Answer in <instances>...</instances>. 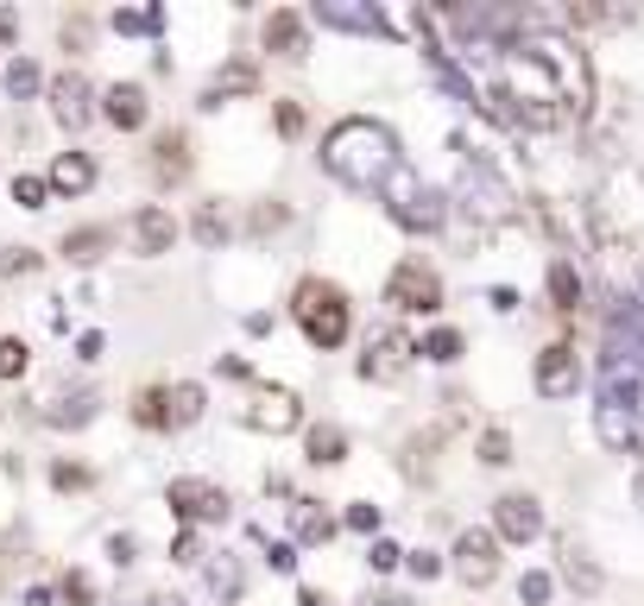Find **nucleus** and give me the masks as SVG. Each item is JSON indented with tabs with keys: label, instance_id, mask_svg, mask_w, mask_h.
Masks as SVG:
<instances>
[{
	"label": "nucleus",
	"instance_id": "12",
	"mask_svg": "<svg viewBox=\"0 0 644 606\" xmlns=\"http://www.w3.org/2000/svg\"><path fill=\"white\" fill-rule=\"evenodd\" d=\"M594 429H600V442H607V449H639V442H644L639 411H632L625 399H600V404H594Z\"/></svg>",
	"mask_w": 644,
	"mask_h": 606
},
{
	"label": "nucleus",
	"instance_id": "17",
	"mask_svg": "<svg viewBox=\"0 0 644 606\" xmlns=\"http://www.w3.org/2000/svg\"><path fill=\"white\" fill-rule=\"evenodd\" d=\"M171 240H178V222H171L165 209H139V215H133V247L146 252V259H152V252H171Z\"/></svg>",
	"mask_w": 644,
	"mask_h": 606
},
{
	"label": "nucleus",
	"instance_id": "1",
	"mask_svg": "<svg viewBox=\"0 0 644 606\" xmlns=\"http://www.w3.org/2000/svg\"><path fill=\"white\" fill-rule=\"evenodd\" d=\"M323 165L341 177V183H354V190H380L386 171L398 165V146H392V133L380 121H336L329 126V139H323Z\"/></svg>",
	"mask_w": 644,
	"mask_h": 606
},
{
	"label": "nucleus",
	"instance_id": "50",
	"mask_svg": "<svg viewBox=\"0 0 644 606\" xmlns=\"http://www.w3.org/2000/svg\"><path fill=\"white\" fill-rule=\"evenodd\" d=\"M297 606H336V601H329V594H316V587H304V594H297Z\"/></svg>",
	"mask_w": 644,
	"mask_h": 606
},
{
	"label": "nucleus",
	"instance_id": "32",
	"mask_svg": "<svg viewBox=\"0 0 644 606\" xmlns=\"http://www.w3.org/2000/svg\"><path fill=\"white\" fill-rule=\"evenodd\" d=\"M423 354H430V360H442V367H449V360H462V335H455V328H437V335L423 341Z\"/></svg>",
	"mask_w": 644,
	"mask_h": 606
},
{
	"label": "nucleus",
	"instance_id": "43",
	"mask_svg": "<svg viewBox=\"0 0 644 606\" xmlns=\"http://www.w3.org/2000/svg\"><path fill=\"white\" fill-rule=\"evenodd\" d=\"M348 525L354 530H380V505H348Z\"/></svg>",
	"mask_w": 644,
	"mask_h": 606
},
{
	"label": "nucleus",
	"instance_id": "16",
	"mask_svg": "<svg viewBox=\"0 0 644 606\" xmlns=\"http://www.w3.org/2000/svg\"><path fill=\"white\" fill-rule=\"evenodd\" d=\"M89 183H95V158H89V152H57L45 190H57V197H82Z\"/></svg>",
	"mask_w": 644,
	"mask_h": 606
},
{
	"label": "nucleus",
	"instance_id": "39",
	"mask_svg": "<svg viewBox=\"0 0 644 606\" xmlns=\"http://www.w3.org/2000/svg\"><path fill=\"white\" fill-rule=\"evenodd\" d=\"M52 480L64 486V493H77V486H89V468H77V461H57V468H52Z\"/></svg>",
	"mask_w": 644,
	"mask_h": 606
},
{
	"label": "nucleus",
	"instance_id": "49",
	"mask_svg": "<svg viewBox=\"0 0 644 606\" xmlns=\"http://www.w3.org/2000/svg\"><path fill=\"white\" fill-rule=\"evenodd\" d=\"M13 32H20V13H13V7H0V38H13Z\"/></svg>",
	"mask_w": 644,
	"mask_h": 606
},
{
	"label": "nucleus",
	"instance_id": "44",
	"mask_svg": "<svg viewBox=\"0 0 644 606\" xmlns=\"http://www.w3.org/2000/svg\"><path fill=\"white\" fill-rule=\"evenodd\" d=\"M398 543H386V537H373V569H398Z\"/></svg>",
	"mask_w": 644,
	"mask_h": 606
},
{
	"label": "nucleus",
	"instance_id": "2",
	"mask_svg": "<svg viewBox=\"0 0 644 606\" xmlns=\"http://www.w3.org/2000/svg\"><path fill=\"white\" fill-rule=\"evenodd\" d=\"M291 310H297V323H304L309 348H341V341H348V298H341L329 278H304L297 298H291Z\"/></svg>",
	"mask_w": 644,
	"mask_h": 606
},
{
	"label": "nucleus",
	"instance_id": "40",
	"mask_svg": "<svg viewBox=\"0 0 644 606\" xmlns=\"http://www.w3.org/2000/svg\"><path fill=\"white\" fill-rule=\"evenodd\" d=\"M518 601H531V606H543V601H550V575H538V569H531V575L518 581Z\"/></svg>",
	"mask_w": 644,
	"mask_h": 606
},
{
	"label": "nucleus",
	"instance_id": "25",
	"mask_svg": "<svg viewBox=\"0 0 644 606\" xmlns=\"http://www.w3.org/2000/svg\"><path fill=\"white\" fill-rule=\"evenodd\" d=\"M240 587H247V569H240L234 556H215V562H208V594H222V601H240Z\"/></svg>",
	"mask_w": 644,
	"mask_h": 606
},
{
	"label": "nucleus",
	"instance_id": "52",
	"mask_svg": "<svg viewBox=\"0 0 644 606\" xmlns=\"http://www.w3.org/2000/svg\"><path fill=\"white\" fill-rule=\"evenodd\" d=\"M639 500H644V480H639Z\"/></svg>",
	"mask_w": 644,
	"mask_h": 606
},
{
	"label": "nucleus",
	"instance_id": "22",
	"mask_svg": "<svg viewBox=\"0 0 644 606\" xmlns=\"http://www.w3.org/2000/svg\"><path fill=\"white\" fill-rule=\"evenodd\" d=\"M89 417H95V392H70V399L45 404V424L52 429H82Z\"/></svg>",
	"mask_w": 644,
	"mask_h": 606
},
{
	"label": "nucleus",
	"instance_id": "14",
	"mask_svg": "<svg viewBox=\"0 0 644 606\" xmlns=\"http://www.w3.org/2000/svg\"><path fill=\"white\" fill-rule=\"evenodd\" d=\"M316 20L341 25V32H366V38L386 32V13H380V7H361V0H316Z\"/></svg>",
	"mask_w": 644,
	"mask_h": 606
},
{
	"label": "nucleus",
	"instance_id": "11",
	"mask_svg": "<svg viewBox=\"0 0 644 606\" xmlns=\"http://www.w3.org/2000/svg\"><path fill=\"white\" fill-rule=\"evenodd\" d=\"M297 417H304V411H297V399H291V392H265V385L240 404V424H247V429H272V436L297 429Z\"/></svg>",
	"mask_w": 644,
	"mask_h": 606
},
{
	"label": "nucleus",
	"instance_id": "46",
	"mask_svg": "<svg viewBox=\"0 0 644 606\" xmlns=\"http://www.w3.org/2000/svg\"><path fill=\"white\" fill-rule=\"evenodd\" d=\"M171 556H178V562H196V556H203V550H196V530H183L178 543H171Z\"/></svg>",
	"mask_w": 644,
	"mask_h": 606
},
{
	"label": "nucleus",
	"instance_id": "42",
	"mask_svg": "<svg viewBox=\"0 0 644 606\" xmlns=\"http://www.w3.org/2000/svg\"><path fill=\"white\" fill-rule=\"evenodd\" d=\"M64 601L89 606V601H95V581H89V575H64Z\"/></svg>",
	"mask_w": 644,
	"mask_h": 606
},
{
	"label": "nucleus",
	"instance_id": "28",
	"mask_svg": "<svg viewBox=\"0 0 644 606\" xmlns=\"http://www.w3.org/2000/svg\"><path fill=\"white\" fill-rule=\"evenodd\" d=\"M190 171V139L183 133H165L158 139V177H183Z\"/></svg>",
	"mask_w": 644,
	"mask_h": 606
},
{
	"label": "nucleus",
	"instance_id": "48",
	"mask_svg": "<svg viewBox=\"0 0 644 606\" xmlns=\"http://www.w3.org/2000/svg\"><path fill=\"white\" fill-rule=\"evenodd\" d=\"M108 556H114V562H133V537H108Z\"/></svg>",
	"mask_w": 644,
	"mask_h": 606
},
{
	"label": "nucleus",
	"instance_id": "31",
	"mask_svg": "<svg viewBox=\"0 0 644 606\" xmlns=\"http://www.w3.org/2000/svg\"><path fill=\"white\" fill-rule=\"evenodd\" d=\"M563 575L575 581V587H581V594H594V587H600V569H594L588 556H575V550L563 556Z\"/></svg>",
	"mask_w": 644,
	"mask_h": 606
},
{
	"label": "nucleus",
	"instance_id": "36",
	"mask_svg": "<svg viewBox=\"0 0 644 606\" xmlns=\"http://www.w3.org/2000/svg\"><path fill=\"white\" fill-rule=\"evenodd\" d=\"M45 197H52L45 177H13V202H20V209H45Z\"/></svg>",
	"mask_w": 644,
	"mask_h": 606
},
{
	"label": "nucleus",
	"instance_id": "33",
	"mask_svg": "<svg viewBox=\"0 0 644 606\" xmlns=\"http://www.w3.org/2000/svg\"><path fill=\"white\" fill-rule=\"evenodd\" d=\"M481 461H487V468H506V461H512V436H506V429H487V436H481Z\"/></svg>",
	"mask_w": 644,
	"mask_h": 606
},
{
	"label": "nucleus",
	"instance_id": "41",
	"mask_svg": "<svg viewBox=\"0 0 644 606\" xmlns=\"http://www.w3.org/2000/svg\"><path fill=\"white\" fill-rule=\"evenodd\" d=\"M279 133H284V139H297V133H304V108H297V101H279Z\"/></svg>",
	"mask_w": 644,
	"mask_h": 606
},
{
	"label": "nucleus",
	"instance_id": "51",
	"mask_svg": "<svg viewBox=\"0 0 644 606\" xmlns=\"http://www.w3.org/2000/svg\"><path fill=\"white\" fill-rule=\"evenodd\" d=\"M139 606H183V601H171V594H152V601H139Z\"/></svg>",
	"mask_w": 644,
	"mask_h": 606
},
{
	"label": "nucleus",
	"instance_id": "23",
	"mask_svg": "<svg viewBox=\"0 0 644 606\" xmlns=\"http://www.w3.org/2000/svg\"><path fill=\"white\" fill-rule=\"evenodd\" d=\"M203 417V385H171L165 392V429H183Z\"/></svg>",
	"mask_w": 644,
	"mask_h": 606
},
{
	"label": "nucleus",
	"instance_id": "7",
	"mask_svg": "<svg viewBox=\"0 0 644 606\" xmlns=\"http://www.w3.org/2000/svg\"><path fill=\"white\" fill-rule=\"evenodd\" d=\"M171 512L183 525H222L228 518V493L208 480H171Z\"/></svg>",
	"mask_w": 644,
	"mask_h": 606
},
{
	"label": "nucleus",
	"instance_id": "4",
	"mask_svg": "<svg viewBox=\"0 0 644 606\" xmlns=\"http://www.w3.org/2000/svg\"><path fill=\"white\" fill-rule=\"evenodd\" d=\"M462 209L474 215L481 227H499V222H512L518 215V197H512V183H499V177L487 171V165H467L462 171Z\"/></svg>",
	"mask_w": 644,
	"mask_h": 606
},
{
	"label": "nucleus",
	"instance_id": "37",
	"mask_svg": "<svg viewBox=\"0 0 644 606\" xmlns=\"http://www.w3.org/2000/svg\"><path fill=\"white\" fill-rule=\"evenodd\" d=\"M114 25H121V32H152L158 13L152 7H127V13H114Z\"/></svg>",
	"mask_w": 644,
	"mask_h": 606
},
{
	"label": "nucleus",
	"instance_id": "29",
	"mask_svg": "<svg viewBox=\"0 0 644 606\" xmlns=\"http://www.w3.org/2000/svg\"><path fill=\"white\" fill-rule=\"evenodd\" d=\"M32 367V348L20 335H0V379H20Z\"/></svg>",
	"mask_w": 644,
	"mask_h": 606
},
{
	"label": "nucleus",
	"instance_id": "26",
	"mask_svg": "<svg viewBox=\"0 0 644 606\" xmlns=\"http://www.w3.org/2000/svg\"><path fill=\"white\" fill-rule=\"evenodd\" d=\"M341 454H348V436H341L336 424H316V429H309V461H316V468H336Z\"/></svg>",
	"mask_w": 644,
	"mask_h": 606
},
{
	"label": "nucleus",
	"instance_id": "3",
	"mask_svg": "<svg viewBox=\"0 0 644 606\" xmlns=\"http://www.w3.org/2000/svg\"><path fill=\"white\" fill-rule=\"evenodd\" d=\"M380 197H386V209H392V222L398 227H411V234H437L442 227V197L423 183V177L398 158L386 171V183H380Z\"/></svg>",
	"mask_w": 644,
	"mask_h": 606
},
{
	"label": "nucleus",
	"instance_id": "5",
	"mask_svg": "<svg viewBox=\"0 0 644 606\" xmlns=\"http://www.w3.org/2000/svg\"><path fill=\"white\" fill-rule=\"evenodd\" d=\"M518 45L531 50L538 64H550V70H556V82H563L568 101H575V114L588 108V64H581V50L568 45V38H556V32H524Z\"/></svg>",
	"mask_w": 644,
	"mask_h": 606
},
{
	"label": "nucleus",
	"instance_id": "24",
	"mask_svg": "<svg viewBox=\"0 0 644 606\" xmlns=\"http://www.w3.org/2000/svg\"><path fill=\"white\" fill-rule=\"evenodd\" d=\"M550 298H556V310H563V316H575V310H581V278H575V266H568V259H550Z\"/></svg>",
	"mask_w": 644,
	"mask_h": 606
},
{
	"label": "nucleus",
	"instance_id": "13",
	"mask_svg": "<svg viewBox=\"0 0 644 606\" xmlns=\"http://www.w3.org/2000/svg\"><path fill=\"white\" fill-rule=\"evenodd\" d=\"M493 530H499V537H512V543H531V537L543 530L538 500H531V493H506V500L493 505Z\"/></svg>",
	"mask_w": 644,
	"mask_h": 606
},
{
	"label": "nucleus",
	"instance_id": "21",
	"mask_svg": "<svg viewBox=\"0 0 644 606\" xmlns=\"http://www.w3.org/2000/svg\"><path fill=\"white\" fill-rule=\"evenodd\" d=\"M108 247H114L108 227H77V234H64V259H70V266H95Z\"/></svg>",
	"mask_w": 644,
	"mask_h": 606
},
{
	"label": "nucleus",
	"instance_id": "20",
	"mask_svg": "<svg viewBox=\"0 0 644 606\" xmlns=\"http://www.w3.org/2000/svg\"><path fill=\"white\" fill-rule=\"evenodd\" d=\"M291 530H297V543H329V537H336V518L316 500H291Z\"/></svg>",
	"mask_w": 644,
	"mask_h": 606
},
{
	"label": "nucleus",
	"instance_id": "6",
	"mask_svg": "<svg viewBox=\"0 0 644 606\" xmlns=\"http://www.w3.org/2000/svg\"><path fill=\"white\" fill-rule=\"evenodd\" d=\"M386 303L405 310V316H430V310H442V278L430 272L423 259H405V266L392 272V284H386Z\"/></svg>",
	"mask_w": 644,
	"mask_h": 606
},
{
	"label": "nucleus",
	"instance_id": "9",
	"mask_svg": "<svg viewBox=\"0 0 644 606\" xmlns=\"http://www.w3.org/2000/svg\"><path fill=\"white\" fill-rule=\"evenodd\" d=\"M411 335L405 328H386L373 348L361 354V379H380V385H392V379H405V367H411Z\"/></svg>",
	"mask_w": 644,
	"mask_h": 606
},
{
	"label": "nucleus",
	"instance_id": "45",
	"mask_svg": "<svg viewBox=\"0 0 644 606\" xmlns=\"http://www.w3.org/2000/svg\"><path fill=\"white\" fill-rule=\"evenodd\" d=\"M437 569H442V562H437V556H430V550H417V556H411V575H417V581H430V575H437Z\"/></svg>",
	"mask_w": 644,
	"mask_h": 606
},
{
	"label": "nucleus",
	"instance_id": "18",
	"mask_svg": "<svg viewBox=\"0 0 644 606\" xmlns=\"http://www.w3.org/2000/svg\"><path fill=\"white\" fill-rule=\"evenodd\" d=\"M102 114L121 126V133L146 126V89H139V82H114V89H108V101H102Z\"/></svg>",
	"mask_w": 644,
	"mask_h": 606
},
{
	"label": "nucleus",
	"instance_id": "30",
	"mask_svg": "<svg viewBox=\"0 0 644 606\" xmlns=\"http://www.w3.org/2000/svg\"><path fill=\"white\" fill-rule=\"evenodd\" d=\"M196 240H203V247H222V240H228V222H222V209H215V202L196 209Z\"/></svg>",
	"mask_w": 644,
	"mask_h": 606
},
{
	"label": "nucleus",
	"instance_id": "15",
	"mask_svg": "<svg viewBox=\"0 0 644 606\" xmlns=\"http://www.w3.org/2000/svg\"><path fill=\"white\" fill-rule=\"evenodd\" d=\"M52 114L64 126H89V114H95V101H89V82H82L77 70H64L52 82Z\"/></svg>",
	"mask_w": 644,
	"mask_h": 606
},
{
	"label": "nucleus",
	"instance_id": "27",
	"mask_svg": "<svg viewBox=\"0 0 644 606\" xmlns=\"http://www.w3.org/2000/svg\"><path fill=\"white\" fill-rule=\"evenodd\" d=\"M259 76H253V64H228V70L215 76V89L203 96V108H222V96H234V89H253Z\"/></svg>",
	"mask_w": 644,
	"mask_h": 606
},
{
	"label": "nucleus",
	"instance_id": "19",
	"mask_svg": "<svg viewBox=\"0 0 644 606\" xmlns=\"http://www.w3.org/2000/svg\"><path fill=\"white\" fill-rule=\"evenodd\" d=\"M265 50H279V57H304V50H309V38H304V13L279 7V13L265 20Z\"/></svg>",
	"mask_w": 644,
	"mask_h": 606
},
{
	"label": "nucleus",
	"instance_id": "10",
	"mask_svg": "<svg viewBox=\"0 0 644 606\" xmlns=\"http://www.w3.org/2000/svg\"><path fill=\"white\" fill-rule=\"evenodd\" d=\"M538 392L543 399H568V392H575V385H581V360H575V348H568V341H550V348L538 354Z\"/></svg>",
	"mask_w": 644,
	"mask_h": 606
},
{
	"label": "nucleus",
	"instance_id": "35",
	"mask_svg": "<svg viewBox=\"0 0 644 606\" xmlns=\"http://www.w3.org/2000/svg\"><path fill=\"white\" fill-rule=\"evenodd\" d=\"M7 89H13V96H32V89H38V64L13 57V64H7Z\"/></svg>",
	"mask_w": 644,
	"mask_h": 606
},
{
	"label": "nucleus",
	"instance_id": "47",
	"mask_svg": "<svg viewBox=\"0 0 644 606\" xmlns=\"http://www.w3.org/2000/svg\"><path fill=\"white\" fill-rule=\"evenodd\" d=\"M284 222V209H279V202H272V209H259V215H253V227H259V234H265V227H279Z\"/></svg>",
	"mask_w": 644,
	"mask_h": 606
},
{
	"label": "nucleus",
	"instance_id": "8",
	"mask_svg": "<svg viewBox=\"0 0 644 606\" xmlns=\"http://www.w3.org/2000/svg\"><path fill=\"white\" fill-rule=\"evenodd\" d=\"M455 575L467 587H487L499 575V543H493V530H462L455 537Z\"/></svg>",
	"mask_w": 644,
	"mask_h": 606
},
{
	"label": "nucleus",
	"instance_id": "34",
	"mask_svg": "<svg viewBox=\"0 0 644 606\" xmlns=\"http://www.w3.org/2000/svg\"><path fill=\"white\" fill-rule=\"evenodd\" d=\"M133 417L146 429H165V392H139V399H133Z\"/></svg>",
	"mask_w": 644,
	"mask_h": 606
},
{
	"label": "nucleus",
	"instance_id": "38",
	"mask_svg": "<svg viewBox=\"0 0 644 606\" xmlns=\"http://www.w3.org/2000/svg\"><path fill=\"white\" fill-rule=\"evenodd\" d=\"M32 266H38V252H32V247H13V252H0V272H7V278L32 272Z\"/></svg>",
	"mask_w": 644,
	"mask_h": 606
}]
</instances>
